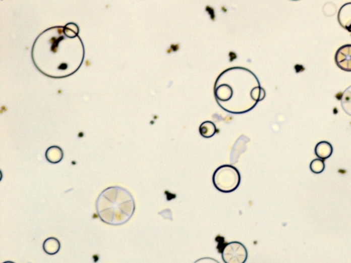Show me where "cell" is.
<instances>
[{
  "mask_svg": "<svg viewBox=\"0 0 351 263\" xmlns=\"http://www.w3.org/2000/svg\"><path fill=\"white\" fill-rule=\"evenodd\" d=\"M31 58L43 75L52 78H68L82 66L85 47L78 35L71 38L66 35L64 27H52L37 37L31 49Z\"/></svg>",
  "mask_w": 351,
  "mask_h": 263,
  "instance_id": "6da1fadb",
  "label": "cell"
},
{
  "mask_svg": "<svg viewBox=\"0 0 351 263\" xmlns=\"http://www.w3.org/2000/svg\"><path fill=\"white\" fill-rule=\"evenodd\" d=\"M258 86L260 83L253 73L242 67H233L225 70L217 78L214 95L217 103L226 112L245 114L258 104L252 92Z\"/></svg>",
  "mask_w": 351,
  "mask_h": 263,
  "instance_id": "7a4b0ae2",
  "label": "cell"
},
{
  "mask_svg": "<svg viewBox=\"0 0 351 263\" xmlns=\"http://www.w3.org/2000/svg\"><path fill=\"white\" fill-rule=\"evenodd\" d=\"M100 220L108 225L121 226L131 220L135 212V201L131 193L119 186L105 188L95 201Z\"/></svg>",
  "mask_w": 351,
  "mask_h": 263,
  "instance_id": "3957f363",
  "label": "cell"
},
{
  "mask_svg": "<svg viewBox=\"0 0 351 263\" xmlns=\"http://www.w3.org/2000/svg\"><path fill=\"white\" fill-rule=\"evenodd\" d=\"M241 174L232 165H222L215 170L212 177L215 188L222 193L236 191L241 184Z\"/></svg>",
  "mask_w": 351,
  "mask_h": 263,
  "instance_id": "277c9868",
  "label": "cell"
},
{
  "mask_svg": "<svg viewBox=\"0 0 351 263\" xmlns=\"http://www.w3.org/2000/svg\"><path fill=\"white\" fill-rule=\"evenodd\" d=\"M248 250L242 243L232 241L227 243L222 250L224 262L245 263L248 259Z\"/></svg>",
  "mask_w": 351,
  "mask_h": 263,
  "instance_id": "5b68a950",
  "label": "cell"
},
{
  "mask_svg": "<svg viewBox=\"0 0 351 263\" xmlns=\"http://www.w3.org/2000/svg\"><path fill=\"white\" fill-rule=\"evenodd\" d=\"M335 62L339 69L351 72V45H344L339 48L335 56Z\"/></svg>",
  "mask_w": 351,
  "mask_h": 263,
  "instance_id": "8992f818",
  "label": "cell"
},
{
  "mask_svg": "<svg viewBox=\"0 0 351 263\" xmlns=\"http://www.w3.org/2000/svg\"><path fill=\"white\" fill-rule=\"evenodd\" d=\"M337 19L340 26L351 33V3H347L341 7Z\"/></svg>",
  "mask_w": 351,
  "mask_h": 263,
  "instance_id": "52a82bcc",
  "label": "cell"
},
{
  "mask_svg": "<svg viewBox=\"0 0 351 263\" xmlns=\"http://www.w3.org/2000/svg\"><path fill=\"white\" fill-rule=\"evenodd\" d=\"M64 155L62 148L56 145L49 147L45 151V159L50 164H56L61 163L64 159Z\"/></svg>",
  "mask_w": 351,
  "mask_h": 263,
  "instance_id": "ba28073f",
  "label": "cell"
},
{
  "mask_svg": "<svg viewBox=\"0 0 351 263\" xmlns=\"http://www.w3.org/2000/svg\"><path fill=\"white\" fill-rule=\"evenodd\" d=\"M332 146L328 141H321L315 147V155L321 160H326L332 154Z\"/></svg>",
  "mask_w": 351,
  "mask_h": 263,
  "instance_id": "9c48e42d",
  "label": "cell"
},
{
  "mask_svg": "<svg viewBox=\"0 0 351 263\" xmlns=\"http://www.w3.org/2000/svg\"><path fill=\"white\" fill-rule=\"evenodd\" d=\"M43 250L46 254L53 255L61 250V242L55 237H48L43 243Z\"/></svg>",
  "mask_w": 351,
  "mask_h": 263,
  "instance_id": "30bf717a",
  "label": "cell"
},
{
  "mask_svg": "<svg viewBox=\"0 0 351 263\" xmlns=\"http://www.w3.org/2000/svg\"><path fill=\"white\" fill-rule=\"evenodd\" d=\"M216 126L212 121H205L202 123L199 127V133L203 138H210L216 134Z\"/></svg>",
  "mask_w": 351,
  "mask_h": 263,
  "instance_id": "8fae6325",
  "label": "cell"
},
{
  "mask_svg": "<svg viewBox=\"0 0 351 263\" xmlns=\"http://www.w3.org/2000/svg\"><path fill=\"white\" fill-rule=\"evenodd\" d=\"M340 100L343 111L348 115L351 116V86L348 87L343 91Z\"/></svg>",
  "mask_w": 351,
  "mask_h": 263,
  "instance_id": "7c38bea8",
  "label": "cell"
},
{
  "mask_svg": "<svg viewBox=\"0 0 351 263\" xmlns=\"http://www.w3.org/2000/svg\"><path fill=\"white\" fill-rule=\"evenodd\" d=\"M310 168L311 171L314 174H321V173L323 172L324 169H325V164L321 159H317L311 163Z\"/></svg>",
  "mask_w": 351,
  "mask_h": 263,
  "instance_id": "4fadbf2b",
  "label": "cell"
},
{
  "mask_svg": "<svg viewBox=\"0 0 351 263\" xmlns=\"http://www.w3.org/2000/svg\"><path fill=\"white\" fill-rule=\"evenodd\" d=\"M66 28H69V29L72 30L74 32H76L77 34L79 33V28H78V25H77L75 23H68V24H66Z\"/></svg>",
  "mask_w": 351,
  "mask_h": 263,
  "instance_id": "5bb4252c",
  "label": "cell"
},
{
  "mask_svg": "<svg viewBox=\"0 0 351 263\" xmlns=\"http://www.w3.org/2000/svg\"><path fill=\"white\" fill-rule=\"evenodd\" d=\"M291 1H299V0H291Z\"/></svg>",
  "mask_w": 351,
  "mask_h": 263,
  "instance_id": "9a60e30c",
  "label": "cell"
}]
</instances>
